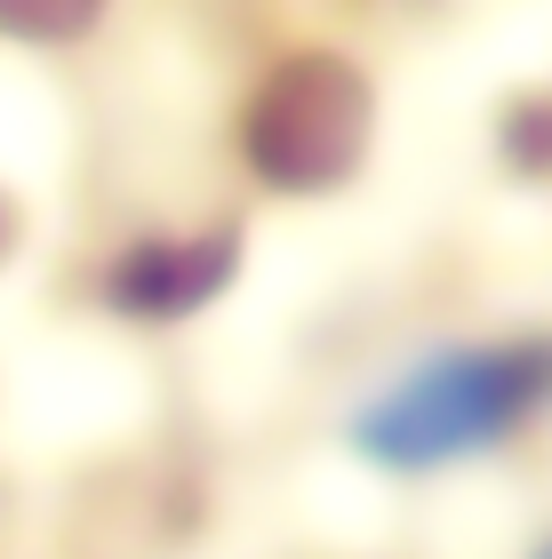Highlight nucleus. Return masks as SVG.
<instances>
[{"instance_id":"1","label":"nucleus","mask_w":552,"mask_h":559,"mask_svg":"<svg viewBox=\"0 0 552 559\" xmlns=\"http://www.w3.org/2000/svg\"><path fill=\"white\" fill-rule=\"evenodd\" d=\"M544 408H552V336L433 344L353 408L344 448L368 472L433 479V472L481 464L505 440H520Z\"/></svg>"},{"instance_id":"2","label":"nucleus","mask_w":552,"mask_h":559,"mask_svg":"<svg viewBox=\"0 0 552 559\" xmlns=\"http://www.w3.org/2000/svg\"><path fill=\"white\" fill-rule=\"evenodd\" d=\"M376 152V81L344 48H289L240 96V160L281 200H329Z\"/></svg>"},{"instance_id":"3","label":"nucleus","mask_w":552,"mask_h":559,"mask_svg":"<svg viewBox=\"0 0 552 559\" xmlns=\"http://www.w3.org/2000/svg\"><path fill=\"white\" fill-rule=\"evenodd\" d=\"M240 224H177V233H144L129 240L120 257L105 264V304L120 320H144V328H177L240 280Z\"/></svg>"},{"instance_id":"4","label":"nucleus","mask_w":552,"mask_h":559,"mask_svg":"<svg viewBox=\"0 0 552 559\" xmlns=\"http://www.w3.org/2000/svg\"><path fill=\"white\" fill-rule=\"evenodd\" d=\"M113 0H0V40L16 48H72L105 24Z\"/></svg>"},{"instance_id":"5","label":"nucleus","mask_w":552,"mask_h":559,"mask_svg":"<svg viewBox=\"0 0 552 559\" xmlns=\"http://www.w3.org/2000/svg\"><path fill=\"white\" fill-rule=\"evenodd\" d=\"M496 152L513 176H552V96H513L496 120Z\"/></svg>"},{"instance_id":"6","label":"nucleus","mask_w":552,"mask_h":559,"mask_svg":"<svg viewBox=\"0 0 552 559\" xmlns=\"http://www.w3.org/2000/svg\"><path fill=\"white\" fill-rule=\"evenodd\" d=\"M16 248H24V209H16V192L0 185V272L16 264Z\"/></svg>"},{"instance_id":"7","label":"nucleus","mask_w":552,"mask_h":559,"mask_svg":"<svg viewBox=\"0 0 552 559\" xmlns=\"http://www.w3.org/2000/svg\"><path fill=\"white\" fill-rule=\"evenodd\" d=\"M529 559H552V536H544V544H537V551H529Z\"/></svg>"}]
</instances>
